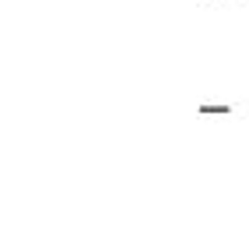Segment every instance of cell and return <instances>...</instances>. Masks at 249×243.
I'll use <instances>...</instances> for the list:
<instances>
[{
	"label": "cell",
	"mask_w": 249,
	"mask_h": 243,
	"mask_svg": "<svg viewBox=\"0 0 249 243\" xmlns=\"http://www.w3.org/2000/svg\"><path fill=\"white\" fill-rule=\"evenodd\" d=\"M200 113H207V117H228L231 106H214V102H207V106H200Z\"/></svg>",
	"instance_id": "cell-1"
},
{
	"label": "cell",
	"mask_w": 249,
	"mask_h": 243,
	"mask_svg": "<svg viewBox=\"0 0 249 243\" xmlns=\"http://www.w3.org/2000/svg\"><path fill=\"white\" fill-rule=\"evenodd\" d=\"M207 4H218V0H207ZM221 4H228V0H221Z\"/></svg>",
	"instance_id": "cell-2"
}]
</instances>
